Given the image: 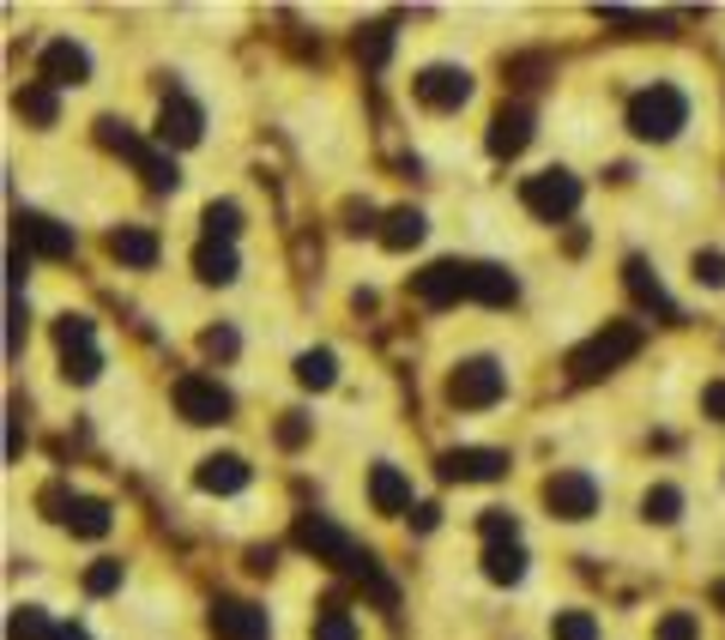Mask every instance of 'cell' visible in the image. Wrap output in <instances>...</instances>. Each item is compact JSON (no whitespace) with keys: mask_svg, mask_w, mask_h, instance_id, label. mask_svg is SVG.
<instances>
[{"mask_svg":"<svg viewBox=\"0 0 725 640\" xmlns=\"http://www.w3.org/2000/svg\"><path fill=\"white\" fill-rule=\"evenodd\" d=\"M683 121H689V103H683L677 86H653V91H641L635 103H628V128H635L641 139H672Z\"/></svg>","mask_w":725,"mask_h":640,"instance_id":"cell-1","label":"cell"},{"mask_svg":"<svg viewBox=\"0 0 725 640\" xmlns=\"http://www.w3.org/2000/svg\"><path fill=\"white\" fill-rule=\"evenodd\" d=\"M635 351H641V327H605V332H593V339L568 357V369H574V381H593V374L628 363Z\"/></svg>","mask_w":725,"mask_h":640,"instance_id":"cell-2","label":"cell"},{"mask_svg":"<svg viewBox=\"0 0 725 640\" xmlns=\"http://www.w3.org/2000/svg\"><path fill=\"white\" fill-rule=\"evenodd\" d=\"M502 393H508V374H502V363H490V357L460 363L454 381H447V399H454L460 411H484V406H496Z\"/></svg>","mask_w":725,"mask_h":640,"instance_id":"cell-3","label":"cell"},{"mask_svg":"<svg viewBox=\"0 0 725 640\" xmlns=\"http://www.w3.org/2000/svg\"><path fill=\"white\" fill-rule=\"evenodd\" d=\"M520 200H526V212H538L544 224H563L574 206H581V182H574L568 170H544V176H526Z\"/></svg>","mask_w":725,"mask_h":640,"instance_id":"cell-4","label":"cell"},{"mask_svg":"<svg viewBox=\"0 0 725 640\" xmlns=\"http://www.w3.org/2000/svg\"><path fill=\"white\" fill-rule=\"evenodd\" d=\"M175 411H182L188 423H224L230 393L218 381H207V374H182V381H175Z\"/></svg>","mask_w":725,"mask_h":640,"instance_id":"cell-5","label":"cell"},{"mask_svg":"<svg viewBox=\"0 0 725 640\" xmlns=\"http://www.w3.org/2000/svg\"><path fill=\"white\" fill-rule=\"evenodd\" d=\"M412 297L430 302V309L472 297V267H460V260H435V267H423V272L412 278Z\"/></svg>","mask_w":725,"mask_h":640,"instance_id":"cell-6","label":"cell"},{"mask_svg":"<svg viewBox=\"0 0 725 640\" xmlns=\"http://www.w3.org/2000/svg\"><path fill=\"white\" fill-rule=\"evenodd\" d=\"M544 502L563 513V520H586V513H598V483L586 478V471H556V478L544 483Z\"/></svg>","mask_w":725,"mask_h":640,"instance_id":"cell-7","label":"cell"},{"mask_svg":"<svg viewBox=\"0 0 725 640\" xmlns=\"http://www.w3.org/2000/svg\"><path fill=\"white\" fill-rule=\"evenodd\" d=\"M12 224H19V248H24V254H31V248H37V254H49V260L73 254V230L54 224V218H43V212H19Z\"/></svg>","mask_w":725,"mask_h":640,"instance_id":"cell-8","label":"cell"},{"mask_svg":"<svg viewBox=\"0 0 725 640\" xmlns=\"http://www.w3.org/2000/svg\"><path fill=\"white\" fill-rule=\"evenodd\" d=\"M466 97H472V73H466V67H430V73H417V103L460 109Z\"/></svg>","mask_w":725,"mask_h":640,"instance_id":"cell-9","label":"cell"},{"mask_svg":"<svg viewBox=\"0 0 725 640\" xmlns=\"http://www.w3.org/2000/svg\"><path fill=\"white\" fill-rule=\"evenodd\" d=\"M212 634L218 640H266V610L242 604V598H218L212 604Z\"/></svg>","mask_w":725,"mask_h":640,"instance_id":"cell-10","label":"cell"},{"mask_svg":"<svg viewBox=\"0 0 725 640\" xmlns=\"http://www.w3.org/2000/svg\"><path fill=\"white\" fill-rule=\"evenodd\" d=\"M502 471H508V453H490V448H460L442 459V478H454V483H490Z\"/></svg>","mask_w":725,"mask_h":640,"instance_id":"cell-11","label":"cell"},{"mask_svg":"<svg viewBox=\"0 0 725 640\" xmlns=\"http://www.w3.org/2000/svg\"><path fill=\"white\" fill-rule=\"evenodd\" d=\"M85 73H91V61H85V49H79V43H49L43 49V86L49 91L85 86Z\"/></svg>","mask_w":725,"mask_h":640,"instance_id":"cell-12","label":"cell"},{"mask_svg":"<svg viewBox=\"0 0 725 640\" xmlns=\"http://www.w3.org/2000/svg\"><path fill=\"white\" fill-rule=\"evenodd\" d=\"M296 544H303V550H321V556H339V562H351V538L339 532V526H326L321 513H303V520H296Z\"/></svg>","mask_w":725,"mask_h":640,"instance_id":"cell-13","label":"cell"},{"mask_svg":"<svg viewBox=\"0 0 725 640\" xmlns=\"http://www.w3.org/2000/svg\"><path fill=\"white\" fill-rule=\"evenodd\" d=\"M109 254H115L121 267H152V260H158V236L140 230V224H121V230H109Z\"/></svg>","mask_w":725,"mask_h":640,"instance_id":"cell-14","label":"cell"},{"mask_svg":"<svg viewBox=\"0 0 725 640\" xmlns=\"http://www.w3.org/2000/svg\"><path fill=\"white\" fill-rule=\"evenodd\" d=\"M369 496H375L381 513H405V508H412V478H405L400 466H375V478H369Z\"/></svg>","mask_w":725,"mask_h":640,"instance_id":"cell-15","label":"cell"},{"mask_svg":"<svg viewBox=\"0 0 725 640\" xmlns=\"http://www.w3.org/2000/svg\"><path fill=\"white\" fill-rule=\"evenodd\" d=\"M526 139H532V116H526V109H502V116L490 121V151H496V158L526 151Z\"/></svg>","mask_w":725,"mask_h":640,"instance_id":"cell-16","label":"cell"},{"mask_svg":"<svg viewBox=\"0 0 725 640\" xmlns=\"http://www.w3.org/2000/svg\"><path fill=\"white\" fill-rule=\"evenodd\" d=\"M158 139H163V146H194V139H200V109L194 103H163Z\"/></svg>","mask_w":725,"mask_h":640,"instance_id":"cell-17","label":"cell"},{"mask_svg":"<svg viewBox=\"0 0 725 640\" xmlns=\"http://www.w3.org/2000/svg\"><path fill=\"white\" fill-rule=\"evenodd\" d=\"M242 483H249V466H242L236 453L200 466V490H207V496H230V490H242Z\"/></svg>","mask_w":725,"mask_h":640,"instance_id":"cell-18","label":"cell"},{"mask_svg":"<svg viewBox=\"0 0 725 640\" xmlns=\"http://www.w3.org/2000/svg\"><path fill=\"white\" fill-rule=\"evenodd\" d=\"M194 272L207 278V284H230V278H236V254H230V242H200Z\"/></svg>","mask_w":725,"mask_h":640,"instance_id":"cell-19","label":"cell"},{"mask_svg":"<svg viewBox=\"0 0 725 640\" xmlns=\"http://www.w3.org/2000/svg\"><path fill=\"white\" fill-rule=\"evenodd\" d=\"M472 297L477 302H514V278L502 267H472Z\"/></svg>","mask_w":725,"mask_h":640,"instance_id":"cell-20","label":"cell"},{"mask_svg":"<svg viewBox=\"0 0 725 640\" xmlns=\"http://www.w3.org/2000/svg\"><path fill=\"white\" fill-rule=\"evenodd\" d=\"M628 290H635V297L647 302V309H659L665 320H672V297H665V290H659V278H653L647 267H641V260H628Z\"/></svg>","mask_w":725,"mask_h":640,"instance_id":"cell-21","label":"cell"},{"mask_svg":"<svg viewBox=\"0 0 725 640\" xmlns=\"http://www.w3.org/2000/svg\"><path fill=\"white\" fill-rule=\"evenodd\" d=\"M61 520L73 526V532H85V538H103L109 532V502H73Z\"/></svg>","mask_w":725,"mask_h":640,"instance_id":"cell-22","label":"cell"},{"mask_svg":"<svg viewBox=\"0 0 725 640\" xmlns=\"http://www.w3.org/2000/svg\"><path fill=\"white\" fill-rule=\"evenodd\" d=\"M484 568H490V580H520L526 556H520L514 544H490V550H484Z\"/></svg>","mask_w":725,"mask_h":640,"instance_id":"cell-23","label":"cell"},{"mask_svg":"<svg viewBox=\"0 0 725 640\" xmlns=\"http://www.w3.org/2000/svg\"><path fill=\"white\" fill-rule=\"evenodd\" d=\"M61 357H67V381H98V369H103L98 344H73V351H61Z\"/></svg>","mask_w":725,"mask_h":640,"instance_id":"cell-24","label":"cell"},{"mask_svg":"<svg viewBox=\"0 0 725 640\" xmlns=\"http://www.w3.org/2000/svg\"><path fill=\"white\" fill-rule=\"evenodd\" d=\"M417 236H423V218L417 212H393L387 230H381V242H387V248H412Z\"/></svg>","mask_w":725,"mask_h":640,"instance_id":"cell-25","label":"cell"},{"mask_svg":"<svg viewBox=\"0 0 725 640\" xmlns=\"http://www.w3.org/2000/svg\"><path fill=\"white\" fill-rule=\"evenodd\" d=\"M19 116H31V121H43V128H49V121H54V91L49 86H24L19 91Z\"/></svg>","mask_w":725,"mask_h":640,"instance_id":"cell-26","label":"cell"},{"mask_svg":"<svg viewBox=\"0 0 725 640\" xmlns=\"http://www.w3.org/2000/svg\"><path fill=\"white\" fill-rule=\"evenodd\" d=\"M387 49H393V24H369V31L358 37V54H363L369 67H381V61H387Z\"/></svg>","mask_w":725,"mask_h":640,"instance_id":"cell-27","label":"cell"},{"mask_svg":"<svg viewBox=\"0 0 725 640\" xmlns=\"http://www.w3.org/2000/svg\"><path fill=\"white\" fill-rule=\"evenodd\" d=\"M551 634H556V640H598V629H593V617H586V610H563V617L551 622Z\"/></svg>","mask_w":725,"mask_h":640,"instance_id":"cell-28","label":"cell"},{"mask_svg":"<svg viewBox=\"0 0 725 640\" xmlns=\"http://www.w3.org/2000/svg\"><path fill=\"white\" fill-rule=\"evenodd\" d=\"M314 640H358V622H351L345 610H321V617H314Z\"/></svg>","mask_w":725,"mask_h":640,"instance_id":"cell-29","label":"cell"},{"mask_svg":"<svg viewBox=\"0 0 725 640\" xmlns=\"http://www.w3.org/2000/svg\"><path fill=\"white\" fill-rule=\"evenodd\" d=\"M12 640H54V629H49V617H43V610H31V604H24L19 617H12Z\"/></svg>","mask_w":725,"mask_h":640,"instance_id":"cell-30","label":"cell"},{"mask_svg":"<svg viewBox=\"0 0 725 640\" xmlns=\"http://www.w3.org/2000/svg\"><path fill=\"white\" fill-rule=\"evenodd\" d=\"M514 532H520V526H514L508 508H490L484 513V544H514Z\"/></svg>","mask_w":725,"mask_h":640,"instance_id":"cell-31","label":"cell"},{"mask_svg":"<svg viewBox=\"0 0 725 640\" xmlns=\"http://www.w3.org/2000/svg\"><path fill=\"white\" fill-rule=\"evenodd\" d=\"M207 230H212V242H218V236H224V242H230V236H236L242 230V212H236V206H207Z\"/></svg>","mask_w":725,"mask_h":640,"instance_id":"cell-32","label":"cell"},{"mask_svg":"<svg viewBox=\"0 0 725 640\" xmlns=\"http://www.w3.org/2000/svg\"><path fill=\"white\" fill-rule=\"evenodd\" d=\"M296 374H303V387H333V351H309Z\"/></svg>","mask_w":725,"mask_h":640,"instance_id":"cell-33","label":"cell"},{"mask_svg":"<svg viewBox=\"0 0 725 640\" xmlns=\"http://www.w3.org/2000/svg\"><path fill=\"white\" fill-rule=\"evenodd\" d=\"M677 508H683V496L677 490H647V520H677Z\"/></svg>","mask_w":725,"mask_h":640,"instance_id":"cell-34","label":"cell"},{"mask_svg":"<svg viewBox=\"0 0 725 640\" xmlns=\"http://www.w3.org/2000/svg\"><path fill=\"white\" fill-rule=\"evenodd\" d=\"M115 587H121V562H98L85 574V592H115Z\"/></svg>","mask_w":725,"mask_h":640,"instance_id":"cell-35","label":"cell"},{"mask_svg":"<svg viewBox=\"0 0 725 640\" xmlns=\"http://www.w3.org/2000/svg\"><path fill=\"white\" fill-rule=\"evenodd\" d=\"M695 634H702V629H695V617H683V610L659 622V640H695Z\"/></svg>","mask_w":725,"mask_h":640,"instance_id":"cell-36","label":"cell"},{"mask_svg":"<svg viewBox=\"0 0 725 640\" xmlns=\"http://www.w3.org/2000/svg\"><path fill=\"white\" fill-rule=\"evenodd\" d=\"M695 278H707V284H725V254H695Z\"/></svg>","mask_w":725,"mask_h":640,"instance_id":"cell-37","label":"cell"},{"mask_svg":"<svg viewBox=\"0 0 725 640\" xmlns=\"http://www.w3.org/2000/svg\"><path fill=\"white\" fill-rule=\"evenodd\" d=\"M207 351H212V357H236V332H230V327H212V332H207Z\"/></svg>","mask_w":725,"mask_h":640,"instance_id":"cell-38","label":"cell"},{"mask_svg":"<svg viewBox=\"0 0 725 640\" xmlns=\"http://www.w3.org/2000/svg\"><path fill=\"white\" fill-rule=\"evenodd\" d=\"M309 436V423H303V411H291V423H284L279 429V441H284V448H296V441H303Z\"/></svg>","mask_w":725,"mask_h":640,"instance_id":"cell-39","label":"cell"},{"mask_svg":"<svg viewBox=\"0 0 725 640\" xmlns=\"http://www.w3.org/2000/svg\"><path fill=\"white\" fill-rule=\"evenodd\" d=\"M707 411L725 417V387H707Z\"/></svg>","mask_w":725,"mask_h":640,"instance_id":"cell-40","label":"cell"},{"mask_svg":"<svg viewBox=\"0 0 725 640\" xmlns=\"http://www.w3.org/2000/svg\"><path fill=\"white\" fill-rule=\"evenodd\" d=\"M54 640H85V629H54Z\"/></svg>","mask_w":725,"mask_h":640,"instance_id":"cell-41","label":"cell"}]
</instances>
